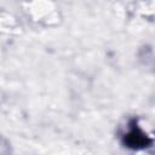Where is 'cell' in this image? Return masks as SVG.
<instances>
[{"label":"cell","instance_id":"1","mask_svg":"<svg viewBox=\"0 0 155 155\" xmlns=\"http://www.w3.org/2000/svg\"><path fill=\"white\" fill-rule=\"evenodd\" d=\"M147 142H148L147 137L142 132H139L138 130H134L130 134H127V144H128V147H134V148L136 147H143V145L147 144Z\"/></svg>","mask_w":155,"mask_h":155}]
</instances>
